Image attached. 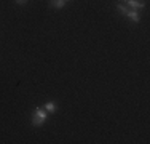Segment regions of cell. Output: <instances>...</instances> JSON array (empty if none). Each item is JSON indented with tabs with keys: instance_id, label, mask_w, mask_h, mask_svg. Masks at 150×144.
<instances>
[{
	"instance_id": "52a82bcc",
	"label": "cell",
	"mask_w": 150,
	"mask_h": 144,
	"mask_svg": "<svg viewBox=\"0 0 150 144\" xmlns=\"http://www.w3.org/2000/svg\"><path fill=\"white\" fill-rule=\"evenodd\" d=\"M16 3H18V5H26L27 0H16Z\"/></svg>"
},
{
	"instance_id": "277c9868",
	"label": "cell",
	"mask_w": 150,
	"mask_h": 144,
	"mask_svg": "<svg viewBox=\"0 0 150 144\" xmlns=\"http://www.w3.org/2000/svg\"><path fill=\"white\" fill-rule=\"evenodd\" d=\"M43 109H45L48 114H54L56 110H58V106H56V103H54V101H48V103L45 104V107H43Z\"/></svg>"
},
{
	"instance_id": "5b68a950",
	"label": "cell",
	"mask_w": 150,
	"mask_h": 144,
	"mask_svg": "<svg viewBox=\"0 0 150 144\" xmlns=\"http://www.w3.org/2000/svg\"><path fill=\"white\" fill-rule=\"evenodd\" d=\"M66 3V0H50V6H54V8H64Z\"/></svg>"
},
{
	"instance_id": "7a4b0ae2",
	"label": "cell",
	"mask_w": 150,
	"mask_h": 144,
	"mask_svg": "<svg viewBox=\"0 0 150 144\" xmlns=\"http://www.w3.org/2000/svg\"><path fill=\"white\" fill-rule=\"evenodd\" d=\"M120 3H125V5L131 6L133 10H142L145 6L144 0H120Z\"/></svg>"
},
{
	"instance_id": "3957f363",
	"label": "cell",
	"mask_w": 150,
	"mask_h": 144,
	"mask_svg": "<svg viewBox=\"0 0 150 144\" xmlns=\"http://www.w3.org/2000/svg\"><path fill=\"white\" fill-rule=\"evenodd\" d=\"M126 18H129L133 23H139L141 21V16H139V13H137V10H128V13H126Z\"/></svg>"
},
{
	"instance_id": "8992f818",
	"label": "cell",
	"mask_w": 150,
	"mask_h": 144,
	"mask_svg": "<svg viewBox=\"0 0 150 144\" xmlns=\"http://www.w3.org/2000/svg\"><path fill=\"white\" fill-rule=\"evenodd\" d=\"M117 10H118V11L123 14V16H126V13H128V10H129V8H128L125 3H118V5H117Z\"/></svg>"
},
{
	"instance_id": "ba28073f",
	"label": "cell",
	"mask_w": 150,
	"mask_h": 144,
	"mask_svg": "<svg viewBox=\"0 0 150 144\" xmlns=\"http://www.w3.org/2000/svg\"><path fill=\"white\" fill-rule=\"evenodd\" d=\"M66 2H67V0H66Z\"/></svg>"
},
{
	"instance_id": "6da1fadb",
	"label": "cell",
	"mask_w": 150,
	"mask_h": 144,
	"mask_svg": "<svg viewBox=\"0 0 150 144\" xmlns=\"http://www.w3.org/2000/svg\"><path fill=\"white\" fill-rule=\"evenodd\" d=\"M48 112H46L45 109H42V107H35L34 112H32V125L34 127H42V125L46 122V118H48Z\"/></svg>"
}]
</instances>
